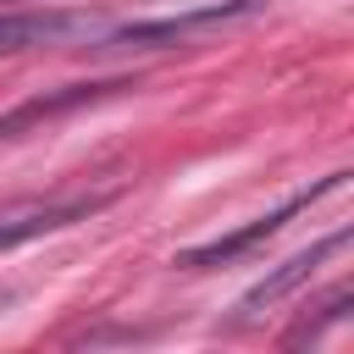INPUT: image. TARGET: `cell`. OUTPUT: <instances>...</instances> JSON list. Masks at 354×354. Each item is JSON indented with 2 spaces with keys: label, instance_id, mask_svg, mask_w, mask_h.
I'll list each match as a JSON object with an SVG mask.
<instances>
[{
  "label": "cell",
  "instance_id": "2",
  "mask_svg": "<svg viewBox=\"0 0 354 354\" xmlns=\"http://www.w3.org/2000/svg\"><path fill=\"white\" fill-rule=\"evenodd\" d=\"M260 0H216V6H199V11H177V17H155V22H133V28H122L111 44H138V50H160V44H183V39H194V33H205V28H221V22H232V17H249Z\"/></svg>",
  "mask_w": 354,
  "mask_h": 354
},
{
  "label": "cell",
  "instance_id": "3",
  "mask_svg": "<svg viewBox=\"0 0 354 354\" xmlns=\"http://www.w3.org/2000/svg\"><path fill=\"white\" fill-rule=\"evenodd\" d=\"M122 88H133V83H127V77H111V83H66V88H55V94H33V100L0 111V138H22L28 127H39V122H50V116H66V111H77V105L111 100V94H122Z\"/></svg>",
  "mask_w": 354,
  "mask_h": 354
},
{
  "label": "cell",
  "instance_id": "4",
  "mask_svg": "<svg viewBox=\"0 0 354 354\" xmlns=\"http://www.w3.org/2000/svg\"><path fill=\"white\" fill-rule=\"evenodd\" d=\"M343 243H348V232H332V238H321V243L299 249L293 260H282V266H277V271H271L266 282H254V288H249V293L238 299V315H260L266 304H282V299H288L293 288H304V282H310V271H315V266H321L326 254H337Z\"/></svg>",
  "mask_w": 354,
  "mask_h": 354
},
{
  "label": "cell",
  "instance_id": "1",
  "mask_svg": "<svg viewBox=\"0 0 354 354\" xmlns=\"http://www.w3.org/2000/svg\"><path fill=\"white\" fill-rule=\"evenodd\" d=\"M343 177L348 171H332V177H321L315 188H304V194H293L288 205H277V210H266V216H254L249 227H238V232H227V238H216V243H199V249H188V254H177V266H188V271H210V266H227V260H238L243 249H254V243H266L271 232H282L304 205H315L321 194H332V188H343Z\"/></svg>",
  "mask_w": 354,
  "mask_h": 354
},
{
  "label": "cell",
  "instance_id": "5",
  "mask_svg": "<svg viewBox=\"0 0 354 354\" xmlns=\"http://www.w3.org/2000/svg\"><path fill=\"white\" fill-rule=\"evenodd\" d=\"M72 33H88V17H66V11H11V17H0V55L33 50V44H55V39H72Z\"/></svg>",
  "mask_w": 354,
  "mask_h": 354
},
{
  "label": "cell",
  "instance_id": "6",
  "mask_svg": "<svg viewBox=\"0 0 354 354\" xmlns=\"http://www.w3.org/2000/svg\"><path fill=\"white\" fill-rule=\"evenodd\" d=\"M100 199H72V205H11V210H0V254L6 249H17V243H28V238H44V232H55V227H66V221H77V216H88Z\"/></svg>",
  "mask_w": 354,
  "mask_h": 354
}]
</instances>
